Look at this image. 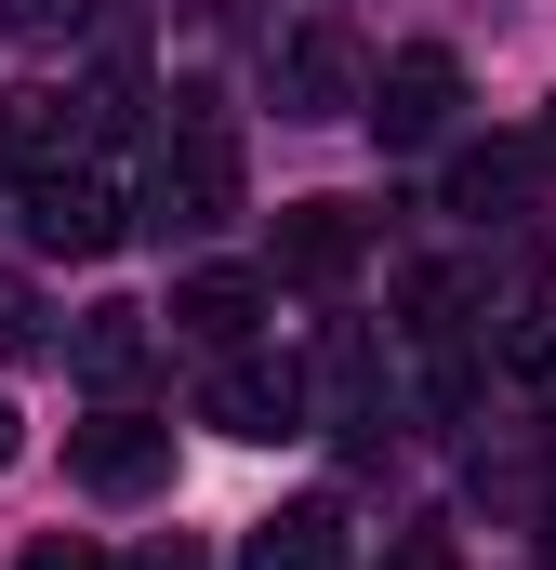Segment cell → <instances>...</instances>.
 <instances>
[{"label": "cell", "instance_id": "1", "mask_svg": "<svg viewBox=\"0 0 556 570\" xmlns=\"http://www.w3.org/2000/svg\"><path fill=\"white\" fill-rule=\"evenodd\" d=\"M120 226H133V186H120L107 159H53V173H27V253L93 266V253H120Z\"/></svg>", "mask_w": 556, "mask_h": 570}, {"label": "cell", "instance_id": "2", "mask_svg": "<svg viewBox=\"0 0 556 570\" xmlns=\"http://www.w3.org/2000/svg\"><path fill=\"white\" fill-rule=\"evenodd\" d=\"M159 226H226L239 213V134L212 120V94H172V146H159Z\"/></svg>", "mask_w": 556, "mask_h": 570}, {"label": "cell", "instance_id": "3", "mask_svg": "<svg viewBox=\"0 0 556 570\" xmlns=\"http://www.w3.org/2000/svg\"><path fill=\"white\" fill-rule=\"evenodd\" d=\"M67 478L107 491V504H146V491L172 478V425H146L133 399H107L93 425H67Z\"/></svg>", "mask_w": 556, "mask_h": 570}, {"label": "cell", "instance_id": "4", "mask_svg": "<svg viewBox=\"0 0 556 570\" xmlns=\"http://www.w3.org/2000/svg\"><path fill=\"white\" fill-rule=\"evenodd\" d=\"M450 107H464V53H437V40H411V53L371 80V120H385V146H437V134H450Z\"/></svg>", "mask_w": 556, "mask_h": 570}, {"label": "cell", "instance_id": "5", "mask_svg": "<svg viewBox=\"0 0 556 570\" xmlns=\"http://www.w3.org/2000/svg\"><path fill=\"white\" fill-rule=\"evenodd\" d=\"M199 412H212L226 438H252V451H266V438H305V385H291V358H252V345H239V358L199 385Z\"/></svg>", "mask_w": 556, "mask_h": 570}, {"label": "cell", "instance_id": "6", "mask_svg": "<svg viewBox=\"0 0 556 570\" xmlns=\"http://www.w3.org/2000/svg\"><path fill=\"white\" fill-rule=\"evenodd\" d=\"M278 107H291V120H345V107H371L358 40H345V27H305V40L278 53Z\"/></svg>", "mask_w": 556, "mask_h": 570}, {"label": "cell", "instance_id": "7", "mask_svg": "<svg viewBox=\"0 0 556 570\" xmlns=\"http://www.w3.org/2000/svg\"><path fill=\"white\" fill-rule=\"evenodd\" d=\"M278 279H305V292H331V279H358V253H371V226L345 213V199H291L278 213Z\"/></svg>", "mask_w": 556, "mask_h": 570}, {"label": "cell", "instance_id": "8", "mask_svg": "<svg viewBox=\"0 0 556 570\" xmlns=\"http://www.w3.org/2000/svg\"><path fill=\"white\" fill-rule=\"evenodd\" d=\"M252 318H266V279H252V266H199V279H172V332L212 345V358H239Z\"/></svg>", "mask_w": 556, "mask_h": 570}, {"label": "cell", "instance_id": "9", "mask_svg": "<svg viewBox=\"0 0 556 570\" xmlns=\"http://www.w3.org/2000/svg\"><path fill=\"white\" fill-rule=\"evenodd\" d=\"M80 94H0V173L27 186V173H53V159H80Z\"/></svg>", "mask_w": 556, "mask_h": 570}, {"label": "cell", "instance_id": "10", "mask_svg": "<svg viewBox=\"0 0 556 570\" xmlns=\"http://www.w3.org/2000/svg\"><path fill=\"white\" fill-rule=\"evenodd\" d=\"M67 358H80L93 399H133V385H146V305H93V318L67 332Z\"/></svg>", "mask_w": 556, "mask_h": 570}, {"label": "cell", "instance_id": "11", "mask_svg": "<svg viewBox=\"0 0 556 570\" xmlns=\"http://www.w3.org/2000/svg\"><path fill=\"white\" fill-rule=\"evenodd\" d=\"M239 570H345V518L331 504H278V518H252Z\"/></svg>", "mask_w": 556, "mask_h": 570}, {"label": "cell", "instance_id": "12", "mask_svg": "<svg viewBox=\"0 0 556 570\" xmlns=\"http://www.w3.org/2000/svg\"><path fill=\"white\" fill-rule=\"evenodd\" d=\"M517 186H530V146H477V159L450 173V199H464V213H517Z\"/></svg>", "mask_w": 556, "mask_h": 570}, {"label": "cell", "instance_id": "13", "mask_svg": "<svg viewBox=\"0 0 556 570\" xmlns=\"http://www.w3.org/2000/svg\"><path fill=\"white\" fill-rule=\"evenodd\" d=\"M398 305H411V332H464V305H477V266H424Z\"/></svg>", "mask_w": 556, "mask_h": 570}, {"label": "cell", "instance_id": "14", "mask_svg": "<svg viewBox=\"0 0 556 570\" xmlns=\"http://www.w3.org/2000/svg\"><path fill=\"white\" fill-rule=\"evenodd\" d=\"M504 372H517L530 399H556V318H517V345H504Z\"/></svg>", "mask_w": 556, "mask_h": 570}, {"label": "cell", "instance_id": "15", "mask_svg": "<svg viewBox=\"0 0 556 570\" xmlns=\"http://www.w3.org/2000/svg\"><path fill=\"white\" fill-rule=\"evenodd\" d=\"M13 570H107V558H93L80 531H40V544H27V558H13Z\"/></svg>", "mask_w": 556, "mask_h": 570}, {"label": "cell", "instance_id": "16", "mask_svg": "<svg viewBox=\"0 0 556 570\" xmlns=\"http://www.w3.org/2000/svg\"><path fill=\"white\" fill-rule=\"evenodd\" d=\"M385 570H464V558H450V531H398V544H385Z\"/></svg>", "mask_w": 556, "mask_h": 570}, {"label": "cell", "instance_id": "17", "mask_svg": "<svg viewBox=\"0 0 556 570\" xmlns=\"http://www.w3.org/2000/svg\"><path fill=\"white\" fill-rule=\"evenodd\" d=\"M133 570H199V544H146V558Z\"/></svg>", "mask_w": 556, "mask_h": 570}, {"label": "cell", "instance_id": "18", "mask_svg": "<svg viewBox=\"0 0 556 570\" xmlns=\"http://www.w3.org/2000/svg\"><path fill=\"white\" fill-rule=\"evenodd\" d=\"M13 451H27V425H13V399H0V464H13Z\"/></svg>", "mask_w": 556, "mask_h": 570}, {"label": "cell", "instance_id": "19", "mask_svg": "<svg viewBox=\"0 0 556 570\" xmlns=\"http://www.w3.org/2000/svg\"><path fill=\"white\" fill-rule=\"evenodd\" d=\"M544 570H556V504H544Z\"/></svg>", "mask_w": 556, "mask_h": 570}]
</instances>
